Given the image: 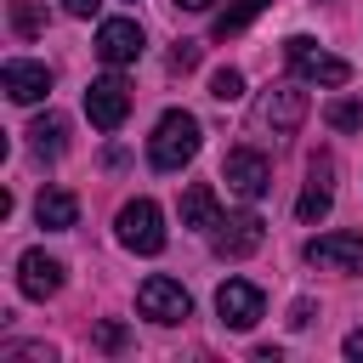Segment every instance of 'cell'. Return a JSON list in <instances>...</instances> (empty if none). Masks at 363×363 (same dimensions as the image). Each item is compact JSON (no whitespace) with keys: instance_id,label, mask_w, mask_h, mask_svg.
<instances>
[{"instance_id":"1","label":"cell","mask_w":363,"mask_h":363,"mask_svg":"<svg viewBox=\"0 0 363 363\" xmlns=\"http://www.w3.org/2000/svg\"><path fill=\"white\" fill-rule=\"evenodd\" d=\"M199 119L187 113V108H170V113H159V125H153V136H147V164L153 170H182V164H193V153H199Z\"/></svg>"},{"instance_id":"2","label":"cell","mask_w":363,"mask_h":363,"mask_svg":"<svg viewBox=\"0 0 363 363\" xmlns=\"http://www.w3.org/2000/svg\"><path fill=\"white\" fill-rule=\"evenodd\" d=\"M284 62H289L295 79H306V85H346V79H352V62L335 57V51H323V45L306 40V34H289V40H284Z\"/></svg>"},{"instance_id":"3","label":"cell","mask_w":363,"mask_h":363,"mask_svg":"<svg viewBox=\"0 0 363 363\" xmlns=\"http://www.w3.org/2000/svg\"><path fill=\"white\" fill-rule=\"evenodd\" d=\"M136 312L147 318V323H187L193 318V295L176 284V278H164V272H153V278H142L136 284Z\"/></svg>"},{"instance_id":"4","label":"cell","mask_w":363,"mask_h":363,"mask_svg":"<svg viewBox=\"0 0 363 363\" xmlns=\"http://www.w3.org/2000/svg\"><path fill=\"white\" fill-rule=\"evenodd\" d=\"M119 244L130 250V255H159L164 250V216H159V204L153 199H130V204H119Z\"/></svg>"},{"instance_id":"5","label":"cell","mask_w":363,"mask_h":363,"mask_svg":"<svg viewBox=\"0 0 363 363\" xmlns=\"http://www.w3.org/2000/svg\"><path fill=\"white\" fill-rule=\"evenodd\" d=\"M306 119V91L301 85H267L261 102H255V125L272 130V136H295Z\"/></svg>"},{"instance_id":"6","label":"cell","mask_w":363,"mask_h":363,"mask_svg":"<svg viewBox=\"0 0 363 363\" xmlns=\"http://www.w3.org/2000/svg\"><path fill=\"white\" fill-rule=\"evenodd\" d=\"M125 113H130V85H125L119 74H102V79L85 85V119H91L96 130H119Z\"/></svg>"},{"instance_id":"7","label":"cell","mask_w":363,"mask_h":363,"mask_svg":"<svg viewBox=\"0 0 363 363\" xmlns=\"http://www.w3.org/2000/svg\"><path fill=\"white\" fill-rule=\"evenodd\" d=\"M261 238H267V221H261L255 210H238V216L216 221V233H210V244H216L221 261H244V255H255Z\"/></svg>"},{"instance_id":"8","label":"cell","mask_w":363,"mask_h":363,"mask_svg":"<svg viewBox=\"0 0 363 363\" xmlns=\"http://www.w3.org/2000/svg\"><path fill=\"white\" fill-rule=\"evenodd\" d=\"M221 182H227L238 199H261V193L272 187V164H267V153H255V147H233V153L221 159Z\"/></svg>"},{"instance_id":"9","label":"cell","mask_w":363,"mask_h":363,"mask_svg":"<svg viewBox=\"0 0 363 363\" xmlns=\"http://www.w3.org/2000/svg\"><path fill=\"white\" fill-rule=\"evenodd\" d=\"M301 255L323 272H357L363 267V233H318V238H306Z\"/></svg>"},{"instance_id":"10","label":"cell","mask_w":363,"mask_h":363,"mask_svg":"<svg viewBox=\"0 0 363 363\" xmlns=\"http://www.w3.org/2000/svg\"><path fill=\"white\" fill-rule=\"evenodd\" d=\"M216 312H221L227 329H255V318L267 312V295H261L250 278H227V284L216 289Z\"/></svg>"},{"instance_id":"11","label":"cell","mask_w":363,"mask_h":363,"mask_svg":"<svg viewBox=\"0 0 363 363\" xmlns=\"http://www.w3.org/2000/svg\"><path fill=\"white\" fill-rule=\"evenodd\" d=\"M142 23L136 17H108L102 28H96V57L108 62V68H125V62H136L142 57Z\"/></svg>"},{"instance_id":"12","label":"cell","mask_w":363,"mask_h":363,"mask_svg":"<svg viewBox=\"0 0 363 363\" xmlns=\"http://www.w3.org/2000/svg\"><path fill=\"white\" fill-rule=\"evenodd\" d=\"M329 204H335V159H329V153H312L306 187H301V199H295V216H301V221H323Z\"/></svg>"},{"instance_id":"13","label":"cell","mask_w":363,"mask_h":363,"mask_svg":"<svg viewBox=\"0 0 363 363\" xmlns=\"http://www.w3.org/2000/svg\"><path fill=\"white\" fill-rule=\"evenodd\" d=\"M17 289L28 301H51L62 289V261H51L45 250H23L17 255Z\"/></svg>"},{"instance_id":"14","label":"cell","mask_w":363,"mask_h":363,"mask_svg":"<svg viewBox=\"0 0 363 363\" xmlns=\"http://www.w3.org/2000/svg\"><path fill=\"white\" fill-rule=\"evenodd\" d=\"M0 85H6L11 102H40V96L51 91V68H45V62H28V57H11V62L0 68Z\"/></svg>"},{"instance_id":"15","label":"cell","mask_w":363,"mask_h":363,"mask_svg":"<svg viewBox=\"0 0 363 363\" xmlns=\"http://www.w3.org/2000/svg\"><path fill=\"white\" fill-rule=\"evenodd\" d=\"M34 221H40L45 233H68V227L79 221V199H74L68 187H45V193L34 199Z\"/></svg>"},{"instance_id":"16","label":"cell","mask_w":363,"mask_h":363,"mask_svg":"<svg viewBox=\"0 0 363 363\" xmlns=\"http://www.w3.org/2000/svg\"><path fill=\"white\" fill-rule=\"evenodd\" d=\"M216 221H221L216 193H210L204 182H193V187L182 193V227H193V233H216Z\"/></svg>"},{"instance_id":"17","label":"cell","mask_w":363,"mask_h":363,"mask_svg":"<svg viewBox=\"0 0 363 363\" xmlns=\"http://www.w3.org/2000/svg\"><path fill=\"white\" fill-rule=\"evenodd\" d=\"M28 147H34V159H57L68 147V119L62 113H40L28 125Z\"/></svg>"},{"instance_id":"18","label":"cell","mask_w":363,"mask_h":363,"mask_svg":"<svg viewBox=\"0 0 363 363\" xmlns=\"http://www.w3.org/2000/svg\"><path fill=\"white\" fill-rule=\"evenodd\" d=\"M261 6H267V0H233V6L216 17V40H233V34H244V28H250V17H255Z\"/></svg>"},{"instance_id":"19","label":"cell","mask_w":363,"mask_h":363,"mask_svg":"<svg viewBox=\"0 0 363 363\" xmlns=\"http://www.w3.org/2000/svg\"><path fill=\"white\" fill-rule=\"evenodd\" d=\"M323 119H329V130H363V96H335L323 108Z\"/></svg>"},{"instance_id":"20","label":"cell","mask_w":363,"mask_h":363,"mask_svg":"<svg viewBox=\"0 0 363 363\" xmlns=\"http://www.w3.org/2000/svg\"><path fill=\"white\" fill-rule=\"evenodd\" d=\"M11 28H17L23 40H34V34L45 28V11H40V0H11Z\"/></svg>"},{"instance_id":"21","label":"cell","mask_w":363,"mask_h":363,"mask_svg":"<svg viewBox=\"0 0 363 363\" xmlns=\"http://www.w3.org/2000/svg\"><path fill=\"white\" fill-rule=\"evenodd\" d=\"M210 96H216V102H238V96H244V74H238V68H216V74H210Z\"/></svg>"},{"instance_id":"22","label":"cell","mask_w":363,"mask_h":363,"mask_svg":"<svg viewBox=\"0 0 363 363\" xmlns=\"http://www.w3.org/2000/svg\"><path fill=\"white\" fill-rule=\"evenodd\" d=\"M0 357H6V363H57V352H51V346H40V340H11Z\"/></svg>"},{"instance_id":"23","label":"cell","mask_w":363,"mask_h":363,"mask_svg":"<svg viewBox=\"0 0 363 363\" xmlns=\"http://www.w3.org/2000/svg\"><path fill=\"white\" fill-rule=\"evenodd\" d=\"M193 62H199V45H193V40H176V51H170V68H176V74H187Z\"/></svg>"},{"instance_id":"24","label":"cell","mask_w":363,"mask_h":363,"mask_svg":"<svg viewBox=\"0 0 363 363\" xmlns=\"http://www.w3.org/2000/svg\"><path fill=\"white\" fill-rule=\"evenodd\" d=\"M96 346L102 352H125V329L119 323H96Z\"/></svg>"},{"instance_id":"25","label":"cell","mask_w":363,"mask_h":363,"mask_svg":"<svg viewBox=\"0 0 363 363\" xmlns=\"http://www.w3.org/2000/svg\"><path fill=\"white\" fill-rule=\"evenodd\" d=\"M62 11H68V17H96L102 0H62Z\"/></svg>"},{"instance_id":"26","label":"cell","mask_w":363,"mask_h":363,"mask_svg":"<svg viewBox=\"0 0 363 363\" xmlns=\"http://www.w3.org/2000/svg\"><path fill=\"white\" fill-rule=\"evenodd\" d=\"M306 323H312V301H295L289 306V329H306Z\"/></svg>"},{"instance_id":"27","label":"cell","mask_w":363,"mask_h":363,"mask_svg":"<svg viewBox=\"0 0 363 363\" xmlns=\"http://www.w3.org/2000/svg\"><path fill=\"white\" fill-rule=\"evenodd\" d=\"M340 346H346V357H363V329H352V335H346Z\"/></svg>"},{"instance_id":"28","label":"cell","mask_w":363,"mask_h":363,"mask_svg":"<svg viewBox=\"0 0 363 363\" xmlns=\"http://www.w3.org/2000/svg\"><path fill=\"white\" fill-rule=\"evenodd\" d=\"M176 6H182V11H210L216 0H176Z\"/></svg>"}]
</instances>
